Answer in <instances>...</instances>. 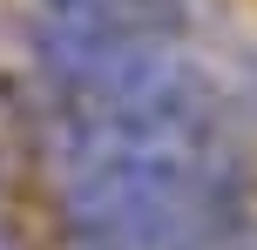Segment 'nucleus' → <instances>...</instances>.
I'll use <instances>...</instances> for the list:
<instances>
[{
  "label": "nucleus",
  "instance_id": "obj_1",
  "mask_svg": "<svg viewBox=\"0 0 257 250\" xmlns=\"http://www.w3.org/2000/svg\"><path fill=\"white\" fill-rule=\"evenodd\" d=\"M54 21H102V27H163V34H190L196 0H41Z\"/></svg>",
  "mask_w": 257,
  "mask_h": 250
},
{
  "label": "nucleus",
  "instance_id": "obj_2",
  "mask_svg": "<svg viewBox=\"0 0 257 250\" xmlns=\"http://www.w3.org/2000/svg\"><path fill=\"white\" fill-rule=\"evenodd\" d=\"M0 250H21V243H14V230H7V216H0Z\"/></svg>",
  "mask_w": 257,
  "mask_h": 250
}]
</instances>
